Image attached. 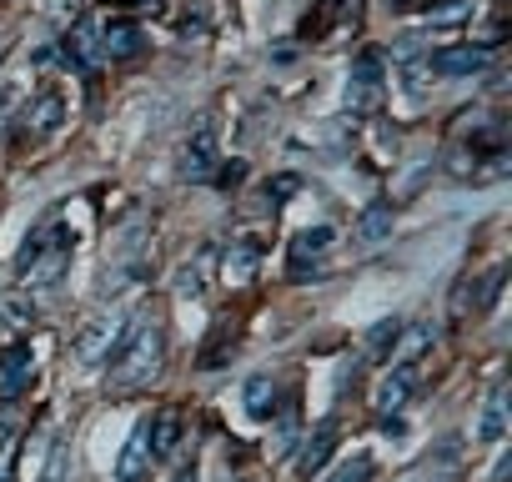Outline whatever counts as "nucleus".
Wrapping results in <instances>:
<instances>
[{
    "label": "nucleus",
    "mask_w": 512,
    "mask_h": 482,
    "mask_svg": "<svg viewBox=\"0 0 512 482\" xmlns=\"http://www.w3.org/2000/svg\"><path fill=\"white\" fill-rule=\"evenodd\" d=\"M166 362V332H161V317H136V327L126 332L121 352L111 357V392H131V387H146Z\"/></svg>",
    "instance_id": "f257e3e1"
},
{
    "label": "nucleus",
    "mask_w": 512,
    "mask_h": 482,
    "mask_svg": "<svg viewBox=\"0 0 512 482\" xmlns=\"http://www.w3.org/2000/svg\"><path fill=\"white\" fill-rule=\"evenodd\" d=\"M382 101V56H357L352 61V76H347V106L352 111H372Z\"/></svg>",
    "instance_id": "f03ea898"
},
{
    "label": "nucleus",
    "mask_w": 512,
    "mask_h": 482,
    "mask_svg": "<svg viewBox=\"0 0 512 482\" xmlns=\"http://www.w3.org/2000/svg\"><path fill=\"white\" fill-rule=\"evenodd\" d=\"M151 462H156V457H151V417H141V422L131 427L121 457H116V482H146Z\"/></svg>",
    "instance_id": "7ed1b4c3"
},
{
    "label": "nucleus",
    "mask_w": 512,
    "mask_h": 482,
    "mask_svg": "<svg viewBox=\"0 0 512 482\" xmlns=\"http://www.w3.org/2000/svg\"><path fill=\"white\" fill-rule=\"evenodd\" d=\"M216 131L211 126H201L191 141H186V151H181V176H191V181H211L216 176Z\"/></svg>",
    "instance_id": "20e7f679"
},
{
    "label": "nucleus",
    "mask_w": 512,
    "mask_h": 482,
    "mask_svg": "<svg viewBox=\"0 0 512 482\" xmlns=\"http://www.w3.org/2000/svg\"><path fill=\"white\" fill-rule=\"evenodd\" d=\"M31 377H36L31 347H11L6 357H0V402H16V397L31 387Z\"/></svg>",
    "instance_id": "39448f33"
},
{
    "label": "nucleus",
    "mask_w": 512,
    "mask_h": 482,
    "mask_svg": "<svg viewBox=\"0 0 512 482\" xmlns=\"http://www.w3.org/2000/svg\"><path fill=\"white\" fill-rule=\"evenodd\" d=\"M492 66V46H447L432 56V71L437 76H472V71H487Z\"/></svg>",
    "instance_id": "423d86ee"
},
{
    "label": "nucleus",
    "mask_w": 512,
    "mask_h": 482,
    "mask_svg": "<svg viewBox=\"0 0 512 482\" xmlns=\"http://www.w3.org/2000/svg\"><path fill=\"white\" fill-rule=\"evenodd\" d=\"M111 342H116V317H91L71 347L76 362H106L111 357Z\"/></svg>",
    "instance_id": "0eeeda50"
},
{
    "label": "nucleus",
    "mask_w": 512,
    "mask_h": 482,
    "mask_svg": "<svg viewBox=\"0 0 512 482\" xmlns=\"http://www.w3.org/2000/svg\"><path fill=\"white\" fill-rule=\"evenodd\" d=\"M96 41H101V56H116V61H126V56H136L146 46V36H141L136 21H106Z\"/></svg>",
    "instance_id": "6e6552de"
},
{
    "label": "nucleus",
    "mask_w": 512,
    "mask_h": 482,
    "mask_svg": "<svg viewBox=\"0 0 512 482\" xmlns=\"http://www.w3.org/2000/svg\"><path fill=\"white\" fill-rule=\"evenodd\" d=\"M327 241H332V226H312V231H302V236L292 241V277H297V282H302V277L322 262Z\"/></svg>",
    "instance_id": "1a4fd4ad"
},
{
    "label": "nucleus",
    "mask_w": 512,
    "mask_h": 482,
    "mask_svg": "<svg viewBox=\"0 0 512 482\" xmlns=\"http://www.w3.org/2000/svg\"><path fill=\"white\" fill-rule=\"evenodd\" d=\"M332 447H337V432H332V427H317V432L302 442V452H297V472H302V477H317V472L327 467Z\"/></svg>",
    "instance_id": "9d476101"
},
{
    "label": "nucleus",
    "mask_w": 512,
    "mask_h": 482,
    "mask_svg": "<svg viewBox=\"0 0 512 482\" xmlns=\"http://www.w3.org/2000/svg\"><path fill=\"white\" fill-rule=\"evenodd\" d=\"M392 221H397V211H392V201H372L362 216H357V241H367V247H377V241H387L392 236Z\"/></svg>",
    "instance_id": "9b49d317"
},
{
    "label": "nucleus",
    "mask_w": 512,
    "mask_h": 482,
    "mask_svg": "<svg viewBox=\"0 0 512 482\" xmlns=\"http://www.w3.org/2000/svg\"><path fill=\"white\" fill-rule=\"evenodd\" d=\"M412 387H417V372H412V367H392V372L382 377V387H377V407H382V412H397V407H407Z\"/></svg>",
    "instance_id": "f8f14e48"
},
{
    "label": "nucleus",
    "mask_w": 512,
    "mask_h": 482,
    "mask_svg": "<svg viewBox=\"0 0 512 482\" xmlns=\"http://www.w3.org/2000/svg\"><path fill=\"white\" fill-rule=\"evenodd\" d=\"M176 447H181V412L166 407L151 417V457H171Z\"/></svg>",
    "instance_id": "ddd939ff"
},
{
    "label": "nucleus",
    "mask_w": 512,
    "mask_h": 482,
    "mask_svg": "<svg viewBox=\"0 0 512 482\" xmlns=\"http://www.w3.org/2000/svg\"><path fill=\"white\" fill-rule=\"evenodd\" d=\"M61 116H66V101H61V91H41L36 101H31V111H26V126L31 131H56L61 126Z\"/></svg>",
    "instance_id": "4468645a"
},
{
    "label": "nucleus",
    "mask_w": 512,
    "mask_h": 482,
    "mask_svg": "<svg viewBox=\"0 0 512 482\" xmlns=\"http://www.w3.org/2000/svg\"><path fill=\"white\" fill-rule=\"evenodd\" d=\"M231 347H236V327H226V322H216V332H211V342L201 347V357H196V367L201 372H216L226 357H231Z\"/></svg>",
    "instance_id": "2eb2a0df"
},
{
    "label": "nucleus",
    "mask_w": 512,
    "mask_h": 482,
    "mask_svg": "<svg viewBox=\"0 0 512 482\" xmlns=\"http://www.w3.org/2000/svg\"><path fill=\"white\" fill-rule=\"evenodd\" d=\"M241 402H246V412H251V417H272V402H277V382H272V377H251V382H246V397H241Z\"/></svg>",
    "instance_id": "dca6fc26"
},
{
    "label": "nucleus",
    "mask_w": 512,
    "mask_h": 482,
    "mask_svg": "<svg viewBox=\"0 0 512 482\" xmlns=\"http://www.w3.org/2000/svg\"><path fill=\"white\" fill-rule=\"evenodd\" d=\"M397 342H402V322L392 317V322H377V327L367 332V342H362V352H367V357L377 362V357H387V352H392Z\"/></svg>",
    "instance_id": "f3484780"
},
{
    "label": "nucleus",
    "mask_w": 512,
    "mask_h": 482,
    "mask_svg": "<svg viewBox=\"0 0 512 482\" xmlns=\"http://www.w3.org/2000/svg\"><path fill=\"white\" fill-rule=\"evenodd\" d=\"M502 427H507V392H492V402H487V412L477 422V442H497Z\"/></svg>",
    "instance_id": "a211bd4d"
},
{
    "label": "nucleus",
    "mask_w": 512,
    "mask_h": 482,
    "mask_svg": "<svg viewBox=\"0 0 512 482\" xmlns=\"http://www.w3.org/2000/svg\"><path fill=\"white\" fill-rule=\"evenodd\" d=\"M297 191H302V181H297L292 171H282V176L262 181V196H256V201H262V206H282V201H292Z\"/></svg>",
    "instance_id": "6ab92c4d"
},
{
    "label": "nucleus",
    "mask_w": 512,
    "mask_h": 482,
    "mask_svg": "<svg viewBox=\"0 0 512 482\" xmlns=\"http://www.w3.org/2000/svg\"><path fill=\"white\" fill-rule=\"evenodd\" d=\"M251 267H256V247H251V241H236V247L226 252V277L231 282H246Z\"/></svg>",
    "instance_id": "aec40b11"
},
{
    "label": "nucleus",
    "mask_w": 512,
    "mask_h": 482,
    "mask_svg": "<svg viewBox=\"0 0 512 482\" xmlns=\"http://www.w3.org/2000/svg\"><path fill=\"white\" fill-rule=\"evenodd\" d=\"M467 21V0H437V6H427V26H457Z\"/></svg>",
    "instance_id": "412c9836"
},
{
    "label": "nucleus",
    "mask_w": 512,
    "mask_h": 482,
    "mask_svg": "<svg viewBox=\"0 0 512 482\" xmlns=\"http://www.w3.org/2000/svg\"><path fill=\"white\" fill-rule=\"evenodd\" d=\"M327 482H372V457H367V452L347 457V462H342V467H337Z\"/></svg>",
    "instance_id": "4be33fe9"
},
{
    "label": "nucleus",
    "mask_w": 512,
    "mask_h": 482,
    "mask_svg": "<svg viewBox=\"0 0 512 482\" xmlns=\"http://www.w3.org/2000/svg\"><path fill=\"white\" fill-rule=\"evenodd\" d=\"M427 342H432V327H427V322H417V327L407 332V357H417Z\"/></svg>",
    "instance_id": "5701e85b"
},
{
    "label": "nucleus",
    "mask_w": 512,
    "mask_h": 482,
    "mask_svg": "<svg viewBox=\"0 0 512 482\" xmlns=\"http://www.w3.org/2000/svg\"><path fill=\"white\" fill-rule=\"evenodd\" d=\"M176 482H196V462H181L176 467Z\"/></svg>",
    "instance_id": "b1692460"
},
{
    "label": "nucleus",
    "mask_w": 512,
    "mask_h": 482,
    "mask_svg": "<svg viewBox=\"0 0 512 482\" xmlns=\"http://www.w3.org/2000/svg\"><path fill=\"white\" fill-rule=\"evenodd\" d=\"M116 6H151V0H116Z\"/></svg>",
    "instance_id": "393cba45"
}]
</instances>
